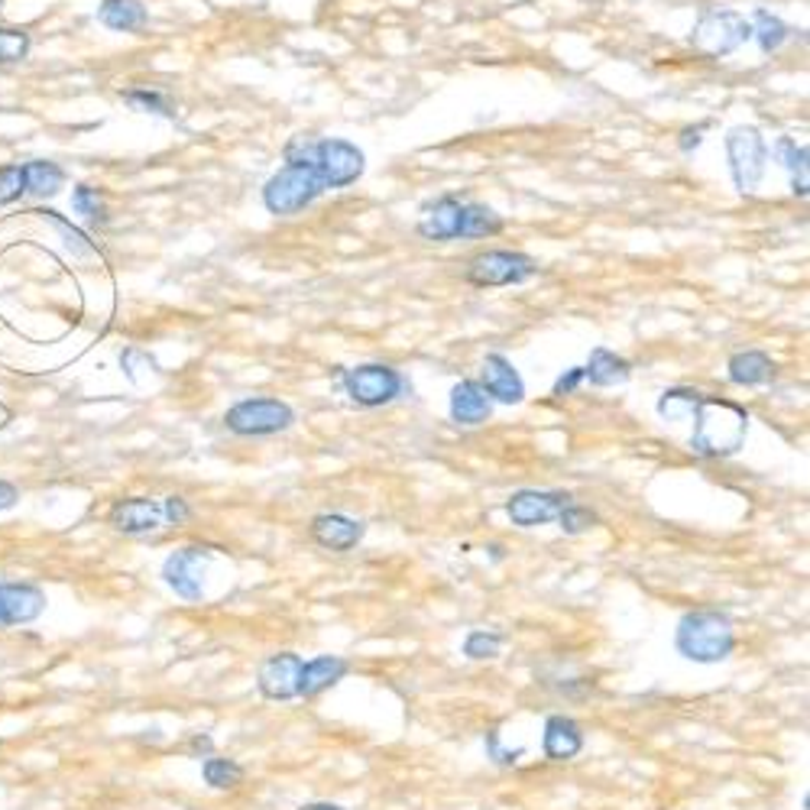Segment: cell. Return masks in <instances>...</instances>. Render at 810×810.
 <instances>
[{"mask_svg":"<svg viewBox=\"0 0 810 810\" xmlns=\"http://www.w3.org/2000/svg\"><path fill=\"white\" fill-rule=\"evenodd\" d=\"M664 419H694L691 447L704 457H727L742 447L749 432V412L737 402L704 396L694 389H668L659 399Z\"/></svg>","mask_w":810,"mask_h":810,"instance_id":"obj_1","label":"cell"},{"mask_svg":"<svg viewBox=\"0 0 810 810\" xmlns=\"http://www.w3.org/2000/svg\"><path fill=\"white\" fill-rule=\"evenodd\" d=\"M324 192L328 189L308 152V137H295L286 147V166L263 185V205L270 215L289 218V215H298L301 208H308Z\"/></svg>","mask_w":810,"mask_h":810,"instance_id":"obj_2","label":"cell"},{"mask_svg":"<svg viewBox=\"0 0 810 810\" xmlns=\"http://www.w3.org/2000/svg\"><path fill=\"white\" fill-rule=\"evenodd\" d=\"M677 652L691 662L717 664L730 659L733 646H737V632L727 613L717 609H697L687 613L677 623Z\"/></svg>","mask_w":810,"mask_h":810,"instance_id":"obj_3","label":"cell"},{"mask_svg":"<svg viewBox=\"0 0 810 810\" xmlns=\"http://www.w3.org/2000/svg\"><path fill=\"white\" fill-rule=\"evenodd\" d=\"M749 39H752V23L742 13H733V10H707V13H700V20L694 23V33H691V46L707 59L730 56Z\"/></svg>","mask_w":810,"mask_h":810,"instance_id":"obj_4","label":"cell"},{"mask_svg":"<svg viewBox=\"0 0 810 810\" xmlns=\"http://www.w3.org/2000/svg\"><path fill=\"white\" fill-rule=\"evenodd\" d=\"M293 422H295L293 409H289L283 399H270V396L243 399V402H237L233 409H227V415H224V425H227L233 435H243V438L279 435V432H286Z\"/></svg>","mask_w":810,"mask_h":810,"instance_id":"obj_5","label":"cell"},{"mask_svg":"<svg viewBox=\"0 0 810 810\" xmlns=\"http://www.w3.org/2000/svg\"><path fill=\"white\" fill-rule=\"evenodd\" d=\"M308 152H311V162H315L324 189H347L367 169L364 149H357L347 140H338V137H328V140H311L308 137Z\"/></svg>","mask_w":810,"mask_h":810,"instance_id":"obj_6","label":"cell"},{"mask_svg":"<svg viewBox=\"0 0 810 810\" xmlns=\"http://www.w3.org/2000/svg\"><path fill=\"white\" fill-rule=\"evenodd\" d=\"M538 273V263L516 250H487L470 260L467 283L477 289H497V286H518Z\"/></svg>","mask_w":810,"mask_h":810,"instance_id":"obj_7","label":"cell"},{"mask_svg":"<svg viewBox=\"0 0 810 810\" xmlns=\"http://www.w3.org/2000/svg\"><path fill=\"white\" fill-rule=\"evenodd\" d=\"M341 383H344V392L351 396V402H357L364 409L389 406L392 399H399L406 392L402 373L386 367V364H364V367L344 369Z\"/></svg>","mask_w":810,"mask_h":810,"instance_id":"obj_8","label":"cell"},{"mask_svg":"<svg viewBox=\"0 0 810 810\" xmlns=\"http://www.w3.org/2000/svg\"><path fill=\"white\" fill-rule=\"evenodd\" d=\"M727 159L739 192H755L768 169V144L755 127H733L727 134Z\"/></svg>","mask_w":810,"mask_h":810,"instance_id":"obj_9","label":"cell"},{"mask_svg":"<svg viewBox=\"0 0 810 810\" xmlns=\"http://www.w3.org/2000/svg\"><path fill=\"white\" fill-rule=\"evenodd\" d=\"M208 561H212V551L208 548H198V545L182 548V551H175L162 564V578H166V584L175 590L182 600H202Z\"/></svg>","mask_w":810,"mask_h":810,"instance_id":"obj_10","label":"cell"},{"mask_svg":"<svg viewBox=\"0 0 810 810\" xmlns=\"http://www.w3.org/2000/svg\"><path fill=\"white\" fill-rule=\"evenodd\" d=\"M571 503L568 493H558V490H518L510 497L506 503V513L510 518L522 525V528H532V525H545V522H558L561 510Z\"/></svg>","mask_w":810,"mask_h":810,"instance_id":"obj_11","label":"cell"},{"mask_svg":"<svg viewBox=\"0 0 810 810\" xmlns=\"http://www.w3.org/2000/svg\"><path fill=\"white\" fill-rule=\"evenodd\" d=\"M301 668H305V662L293 652L270 655L266 662L260 664V694L270 697V700H293V697H298Z\"/></svg>","mask_w":810,"mask_h":810,"instance_id":"obj_12","label":"cell"},{"mask_svg":"<svg viewBox=\"0 0 810 810\" xmlns=\"http://www.w3.org/2000/svg\"><path fill=\"white\" fill-rule=\"evenodd\" d=\"M111 525L124 535H149L156 528L166 525L162 516V503L159 500H147V497H134V500H121L111 506Z\"/></svg>","mask_w":810,"mask_h":810,"instance_id":"obj_13","label":"cell"},{"mask_svg":"<svg viewBox=\"0 0 810 810\" xmlns=\"http://www.w3.org/2000/svg\"><path fill=\"white\" fill-rule=\"evenodd\" d=\"M480 386L490 399L497 402H506V406H516L525 399V383L518 376V369L503 357V354H487L483 357V369H480Z\"/></svg>","mask_w":810,"mask_h":810,"instance_id":"obj_14","label":"cell"},{"mask_svg":"<svg viewBox=\"0 0 810 810\" xmlns=\"http://www.w3.org/2000/svg\"><path fill=\"white\" fill-rule=\"evenodd\" d=\"M46 609V593L33 584H0V626H20Z\"/></svg>","mask_w":810,"mask_h":810,"instance_id":"obj_15","label":"cell"},{"mask_svg":"<svg viewBox=\"0 0 810 810\" xmlns=\"http://www.w3.org/2000/svg\"><path fill=\"white\" fill-rule=\"evenodd\" d=\"M311 538L321 545V548H331V551H351L357 548V541L364 538V522L351 516H341V513H321V516L311 518Z\"/></svg>","mask_w":810,"mask_h":810,"instance_id":"obj_16","label":"cell"},{"mask_svg":"<svg viewBox=\"0 0 810 810\" xmlns=\"http://www.w3.org/2000/svg\"><path fill=\"white\" fill-rule=\"evenodd\" d=\"M460 212H464V202H460V198L442 195L438 202L425 205V212H422V218H419V233H422L425 240H457Z\"/></svg>","mask_w":810,"mask_h":810,"instance_id":"obj_17","label":"cell"},{"mask_svg":"<svg viewBox=\"0 0 810 810\" xmlns=\"http://www.w3.org/2000/svg\"><path fill=\"white\" fill-rule=\"evenodd\" d=\"M490 412H493V402H490V396L483 392L480 383L464 379V383H457L450 389V419L454 422H460V425H480V422L490 419Z\"/></svg>","mask_w":810,"mask_h":810,"instance_id":"obj_18","label":"cell"},{"mask_svg":"<svg viewBox=\"0 0 810 810\" xmlns=\"http://www.w3.org/2000/svg\"><path fill=\"white\" fill-rule=\"evenodd\" d=\"M584 749V733L571 717H551L545 723V755L555 762H568Z\"/></svg>","mask_w":810,"mask_h":810,"instance_id":"obj_19","label":"cell"},{"mask_svg":"<svg viewBox=\"0 0 810 810\" xmlns=\"http://www.w3.org/2000/svg\"><path fill=\"white\" fill-rule=\"evenodd\" d=\"M98 20L107 26V30H117V33H137L144 30L149 20L144 0H101L98 7Z\"/></svg>","mask_w":810,"mask_h":810,"instance_id":"obj_20","label":"cell"},{"mask_svg":"<svg viewBox=\"0 0 810 810\" xmlns=\"http://www.w3.org/2000/svg\"><path fill=\"white\" fill-rule=\"evenodd\" d=\"M347 671V662L338 659V655H318L311 662H305L301 668V684H298V697H315L321 694L324 687L338 684Z\"/></svg>","mask_w":810,"mask_h":810,"instance_id":"obj_21","label":"cell"},{"mask_svg":"<svg viewBox=\"0 0 810 810\" xmlns=\"http://www.w3.org/2000/svg\"><path fill=\"white\" fill-rule=\"evenodd\" d=\"M20 169H23L26 195L53 198V195H59L62 185H66V172H62L56 162H49V159H33V162H26V166H20Z\"/></svg>","mask_w":810,"mask_h":810,"instance_id":"obj_22","label":"cell"},{"mask_svg":"<svg viewBox=\"0 0 810 810\" xmlns=\"http://www.w3.org/2000/svg\"><path fill=\"white\" fill-rule=\"evenodd\" d=\"M629 376H632V364L606 347H596L584 367V379H590L593 386H616V383H626Z\"/></svg>","mask_w":810,"mask_h":810,"instance_id":"obj_23","label":"cell"},{"mask_svg":"<svg viewBox=\"0 0 810 810\" xmlns=\"http://www.w3.org/2000/svg\"><path fill=\"white\" fill-rule=\"evenodd\" d=\"M775 376V364L762 351H742L730 357V379L737 386H762Z\"/></svg>","mask_w":810,"mask_h":810,"instance_id":"obj_24","label":"cell"},{"mask_svg":"<svg viewBox=\"0 0 810 810\" xmlns=\"http://www.w3.org/2000/svg\"><path fill=\"white\" fill-rule=\"evenodd\" d=\"M503 230V218L480 205V202H464V212H460V230H457V240H474V237H493Z\"/></svg>","mask_w":810,"mask_h":810,"instance_id":"obj_25","label":"cell"},{"mask_svg":"<svg viewBox=\"0 0 810 810\" xmlns=\"http://www.w3.org/2000/svg\"><path fill=\"white\" fill-rule=\"evenodd\" d=\"M778 159L791 169V192L798 195V198H808L810 192V172H808V156L810 149L808 147H798L795 140H788V137H782L778 140Z\"/></svg>","mask_w":810,"mask_h":810,"instance_id":"obj_26","label":"cell"},{"mask_svg":"<svg viewBox=\"0 0 810 810\" xmlns=\"http://www.w3.org/2000/svg\"><path fill=\"white\" fill-rule=\"evenodd\" d=\"M752 23V36L758 39V46H762V53H775V49H782L785 46V39H788V26L775 16V13H768V10H755V16L749 20Z\"/></svg>","mask_w":810,"mask_h":810,"instance_id":"obj_27","label":"cell"},{"mask_svg":"<svg viewBox=\"0 0 810 810\" xmlns=\"http://www.w3.org/2000/svg\"><path fill=\"white\" fill-rule=\"evenodd\" d=\"M30 53V33L16 26H0V66L23 62Z\"/></svg>","mask_w":810,"mask_h":810,"instance_id":"obj_28","label":"cell"},{"mask_svg":"<svg viewBox=\"0 0 810 810\" xmlns=\"http://www.w3.org/2000/svg\"><path fill=\"white\" fill-rule=\"evenodd\" d=\"M72 205L78 215H84L88 221L104 224L107 221V205H104V195L91 185H78L72 192Z\"/></svg>","mask_w":810,"mask_h":810,"instance_id":"obj_29","label":"cell"},{"mask_svg":"<svg viewBox=\"0 0 810 810\" xmlns=\"http://www.w3.org/2000/svg\"><path fill=\"white\" fill-rule=\"evenodd\" d=\"M124 101L134 107V111H144V114H162V117H175V104L159 94V91H127Z\"/></svg>","mask_w":810,"mask_h":810,"instance_id":"obj_30","label":"cell"},{"mask_svg":"<svg viewBox=\"0 0 810 810\" xmlns=\"http://www.w3.org/2000/svg\"><path fill=\"white\" fill-rule=\"evenodd\" d=\"M240 778H243V768L230 758H208L205 762V782L212 788H233V785H240Z\"/></svg>","mask_w":810,"mask_h":810,"instance_id":"obj_31","label":"cell"},{"mask_svg":"<svg viewBox=\"0 0 810 810\" xmlns=\"http://www.w3.org/2000/svg\"><path fill=\"white\" fill-rule=\"evenodd\" d=\"M500 646H503V639L497 632H470L464 642V652L470 659H493V655H500Z\"/></svg>","mask_w":810,"mask_h":810,"instance_id":"obj_32","label":"cell"},{"mask_svg":"<svg viewBox=\"0 0 810 810\" xmlns=\"http://www.w3.org/2000/svg\"><path fill=\"white\" fill-rule=\"evenodd\" d=\"M596 522V516L590 513V510H584V506H578L574 500L561 510V516H558V525L568 532V535H581V532H587L590 525Z\"/></svg>","mask_w":810,"mask_h":810,"instance_id":"obj_33","label":"cell"},{"mask_svg":"<svg viewBox=\"0 0 810 810\" xmlns=\"http://www.w3.org/2000/svg\"><path fill=\"white\" fill-rule=\"evenodd\" d=\"M20 195H26L23 169H20V166H3V169H0V205L16 202Z\"/></svg>","mask_w":810,"mask_h":810,"instance_id":"obj_34","label":"cell"},{"mask_svg":"<svg viewBox=\"0 0 810 810\" xmlns=\"http://www.w3.org/2000/svg\"><path fill=\"white\" fill-rule=\"evenodd\" d=\"M43 218H49V221H53L56 227H59V230H62V237H66V247H69V250H75V253H88V250H91L88 237H84V233H81L78 227H72V224L66 221V218H62L59 212H43Z\"/></svg>","mask_w":810,"mask_h":810,"instance_id":"obj_35","label":"cell"},{"mask_svg":"<svg viewBox=\"0 0 810 810\" xmlns=\"http://www.w3.org/2000/svg\"><path fill=\"white\" fill-rule=\"evenodd\" d=\"M162 516H166V525H182V522H189L192 510L185 506L182 497H169V500H162Z\"/></svg>","mask_w":810,"mask_h":810,"instance_id":"obj_36","label":"cell"},{"mask_svg":"<svg viewBox=\"0 0 810 810\" xmlns=\"http://www.w3.org/2000/svg\"><path fill=\"white\" fill-rule=\"evenodd\" d=\"M581 383H584V367H571L564 376H558V383H555L551 392H555V396H571Z\"/></svg>","mask_w":810,"mask_h":810,"instance_id":"obj_37","label":"cell"},{"mask_svg":"<svg viewBox=\"0 0 810 810\" xmlns=\"http://www.w3.org/2000/svg\"><path fill=\"white\" fill-rule=\"evenodd\" d=\"M500 733H490L487 737V752L493 755V762H500V765H513V762H518L522 758V749H513V752H506V749H500Z\"/></svg>","mask_w":810,"mask_h":810,"instance_id":"obj_38","label":"cell"},{"mask_svg":"<svg viewBox=\"0 0 810 810\" xmlns=\"http://www.w3.org/2000/svg\"><path fill=\"white\" fill-rule=\"evenodd\" d=\"M704 134H707V124H697V127H684V130H681V140H677V147L684 149V152H694V149L704 144Z\"/></svg>","mask_w":810,"mask_h":810,"instance_id":"obj_39","label":"cell"},{"mask_svg":"<svg viewBox=\"0 0 810 810\" xmlns=\"http://www.w3.org/2000/svg\"><path fill=\"white\" fill-rule=\"evenodd\" d=\"M16 500H20L16 487H13V483H7V480H0V513H3V510H10Z\"/></svg>","mask_w":810,"mask_h":810,"instance_id":"obj_40","label":"cell"},{"mask_svg":"<svg viewBox=\"0 0 810 810\" xmlns=\"http://www.w3.org/2000/svg\"><path fill=\"white\" fill-rule=\"evenodd\" d=\"M301 810H344V808H338V805H305Z\"/></svg>","mask_w":810,"mask_h":810,"instance_id":"obj_41","label":"cell"},{"mask_svg":"<svg viewBox=\"0 0 810 810\" xmlns=\"http://www.w3.org/2000/svg\"><path fill=\"white\" fill-rule=\"evenodd\" d=\"M0 7H3V0H0Z\"/></svg>","mask_w":810,"mask_h":810,"instance_id":"obj_42","label":"cell"}]
</instances>
